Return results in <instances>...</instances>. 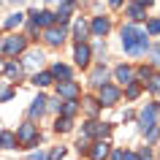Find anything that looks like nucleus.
<instances>
[{
  "label": "nucleus",
  "mask_w": 160,
  "mask_h": 160,
  "mask_svg": "<svg viewBox=\"0 0 160 160\" xmlns=\"http://www.w3.org/2000/svg\"><path fill=\"white\" fill-rule=\"evenodd\" d=\"M57 3H62V0H46V6H57Z\"/></svg>",
  "instance_id": "46"
},
{
  "label": "nucleus",
  "mask_w": 160,
  "mask_h": 160,
  "mask_svg": "<svg viewBox=\"0 0 160 160\" xmlns=\"http://www.w3.org/2000/svg\"><path fill=\"white\" fill-rule=\"evenodd\" d=\"M122 160H138V152L136 149H125L122 152Z\"/></svg>",
  "instance_id": "40"
},
{
  "label": "nucleus",
  "mask_w": 160,
  "mask_h": 160,
  "mask_svg": "<svg viewBox=\"0 0 160 160\" xmlns=\"http://www.w3.org/2000/svg\"><path fill=\"white\" fill-rule=\"evenodd\" d=\"M27 22H33L43 30V27H52L54 25V11L52 8H30L27 11Z\"/></svg>",
  "instance_id": "22"
},
{
  "label": "nucleus",
  "mask_w": 160,
  "mask_h": 160,
  "mask_svg": "<svg viewBox=\"0 0 160 160\" xmlns=\"http://www.w3.org/2000/svg\"><path fill=\"white\" fill-rule=\"evenodd\" d=\"M111 138H95L92 144H90V149H87V158L84 160H109L111 155Z\"/></svg>",
  "instance_id": "17"
},
{
  "label": "nucleus",
  "mask_w": 160,
  "mask_h": 160,
  "mask_svg": "<svg viewBox=\"0 0 160 160\" xmlns=\"http://www.w3.org/2000/svg\"><path fill=\"white\" fill-rule=\"evenodd\" d=\"M119 46H122V52H125L128 57L141 60V57H147V52H149L152 38L147 35V30H144L141 25H136V22H122V27H119Z\"/></svg>",
  "instance_id": "1"
},
{
  "label": "nucleus",
  "mask_w": 160,
  "mask_h": 160,
  "mask_svg": "<svg viewBox=\"0 0 160 160\" xmlns=\"http://www.w3.org/2000/svg\"><path fill=\"white\" fill-rule=\"evenodd\" d=\"M3 68H6V57L0 54V76H3Z\"/></svg>",
  "instance_id": "44"
},
{
  "label": "nucleus",
  "mask_w": 160,
  "mask_h": 160,
  "mask_svg": "<svg viewBox=\"0 0 160 160\" xmlns=\"http://www.w3.org/2000/svg\"><path fill=\"white\" fill-rule=\"evenodd\" d=\"M82 82L76 79H65V82H54V95L60 98H82Z\"/></svg>",
  "instance_id": "20"
},
{
  "label": "nucleus",
  "mask_w": 160,
  "mask_h": 160,
  "mask_svg": "<svg viewBox=\"0 0 160 160\" xmlns=\"http://www.w3.org/2000/svg\"><path fill=\"white\" fill-rule=\"evenodd\" d=\"M6 3H11V6H22L25 0H6Z\"/></svg>",
  "instance_id": "45"
},
{
  "label": "nucleus",
  "mask_w": 160,
  "mask_h": 160,
  "mask_svg": "<svg viewBox=\"0 0 160 160\" xmlns=\"http://www.w3.org/2000/svg\"><path fill=\"white\" fill-rule=\"evenodd\" d=\"M68 158V147L65 144H57V147H49L46 149V160H65Z\"/></svg>",
  "instance_id": "34"
},
{
  "label": "nucleus",
  "mask_w": 160,
  "mask_h": 160,
  "mask_svg": "<svg viewBox=\"0 0 160 160\" xmlns=\"http://www.w3.org/2000/svg\"><path fill=\"white\" fill-rule=\"evenodd\" d=\"M122 11H125V22H136V25H144L147 17H149V8L141 6L138 0H125Z\"/></svg>",
  "instance_id": "15"
},
{
  "label": "nucleus",
  "mask_w": 160,
  "mask_h": 160,
  "mask_svg": "<svg viewBox=\"0 0 160 160\" xmlns=\"http://www.w3.org/2000/svg\"><path fill=\"white\" fill-rule=\"evenodd\" d=\"M60 114L62 117H79L82 114V101L79 98H62V106H60Z\"/></svg>",
  "instance_id": "27"
},
{
  "label": "nucleus",
  "mask_w": 160,
  "mask_h": 160,
  "mask_svg": "<svg viewBox=\"0 0 160 160\" xmlns=\"http://www.w3.org/2000/svg\"><path fill=\"white\" fill-rule=\"evenodd\" d=\"M14 98H17V84H11V82L0 84V103H11Z\"/></svg>",
  "instance_id": "32"
},
{
  "label": "nucleus",
  "mask_w": 160,
  "mask_h": 160,
  "mask_svg": "<svg viewBox=\"0 0 160 160\" xmlns=\"http://www.w3.org/2000/svg\"><path fill=\"white\" fill-rule=\"evenodd\" d=\"M158 141H160V125H155L152 130H147V133H144V144H152V147H155Z\"/></svg>",
  "instance_id": "38"
},
{
  "label": "nucleus",
  "mask_w": 160,
  "mask_h": 160,
  "mask_svg": "<svg viewBox=\"0 0 160 160\" xmlns=\"http://www.w3.org/2000/svg\"><path fill=\"white\" fill-rule=\"evenodd\" d=\"M19 60H22V65H25L27 76L33 73V71H41V68H46V52L43 49H33V43L27 46L22 54H19Z\"/></svg>",
  "instance_id": "9"
},
{
  "label": "nucleus",
  "mask_w": 160,
  "mask_h": 160,
  "mask_svg": "<svg viewBox=\"0 0 160 160\" xmlns=\"http://www.w3.org/2000/svg\"><path fill=\"white\" fill-rule=\"evenodd\" d=\"M25 160H46V149H43V147L27 149V152H25Z\"/></svg>",
  "instance_id": "39"
},
{
  "label": "nucleus",
  "mask_w": 160,
  "mask_h": 160,
  "mask_svg": "<svg viewBox=\"0 0 160 160\" xmlns=\"http://www.w3.org/2000/svg\"><path fill=\"white\" fill-rule=\"evenodd\" d=\"M54 76V82H65V79H76V68L73 62H65V60H52L49 65H46Z\"/></svg>",
  "instance_id": "18"
},
{
  "label": "nucleus",
  "mask_w": 160,
  "mask_h": 160,
  "mask_svg": "<svg viewBox=\"0 0 160 160\" xmlns=\"http://www.w3.org/2000/svg\"><path fill=\"white\" fill-rule=\"evenodd\" d=\"M136 119V111L133 109H125V114H122V122H133Z\"/></svg>",
  "instance_id": "42"
},
{
  "label": "nucleus",
  "mask_w": 160,
  "mask_h": 160,
  "mask_svg": "<svg viewBox=\"0 0 160 160\" xmlns=\"http://www.w3.org/2000/svg\"><path fill=\"white\" fill-rule=\"evenodd\" d=\"M30 43L33 41H30L22 30H11V33H6L0 38V54H3V57H19Z\"/></svg>",
  "instance_id": "3"
},
{
  "label": "nucleus",
  "mask_w": 160,
  "mask_h": 160,
  "mask_svg": "<svg viewBox=\"0 0 160 160\" xmlns=\"http://www.w3.org/2000/svg\"><path fill=\"white\" fill-rule=\"evenodd\" d=\"M90 46H92V57L95 60H106L109 57V43H106V38H95V43L90 41Z\"/></svg>",
  "instance_id": "30"
},
{
  "label": "nucleus",
  "mask_w": 160,
  "mask_h": 160,
  "mask_svg": "<svg viewBox=\"0 0 160 160\" xmlns=\"http://www.w3.org/2000/svg\"><path fill=\"white\" fill-rule=\"evenodd\" d=\"M52 130H54L57 136L73 133V130H76V119H73V117H62V114H57V117H54V122H52Z\"/></svg>",
  "instance_id": "25"
},
{
  "label": "nucleus",
  "mask_w": 160,
  "mask_h": 160,
  "mask_svg": "<svg viewBox=\"0 0 160 160\" xmlns=\"http://www.w3.org/2000/svg\"><path fill=\"white\" fill-rule=\"evenodd\" d=\"M46 114H49V95H46V90H38V95L27 106V117L35 119V122H41Z\"/></svg>",
  "instance_id": "13"
},
{
  "label": "nucleus",
  "mask_w": 160,
  "mask_h": 160,
  "mask_svg": "<svg viewBox=\"0 0 160 160\" xmlns=\"http://www.w3.org/2000/svg\"><path fill=\"white\" fill-rule=\"evenodd\" d=\"M155 160H160V147H158V149H155Z\"/></svg>",
  "instance_id": "47"
},
{
  "label": "nucleus",
  "mask_w": 160,
  "mask_h": 160,
  "mask_svg": "<svg viewBox=\"0 0 160 160\" xmlns=\"http://www.w3.org/2000/svg\"><path fill=\"white\" fill-rule=\"evenodd\" d=\"M133 79H136V73H133V62H117V65L111 68V82H114V84L125 87V84H130Z\"/></svg>",
  "instance_id": "19"
},
{
  "label": "nucleus",
  "mask_w": 160,
  "mask_h": 160,
  "mask_svg": "<svg viewBox=\"0 0 160 160\" xmlns=\"http://www.w3.org/2000/svg\"><path fill=\"white\" fill-rule=\"evenodd\" d=\"M3 76H6V82H11V84L25 82V79H27V71H25V65H22V60H19V57H6Z\"/></svg>",
  "instance_id": "14"
},
{
  "label": "nucleus",
  "mask_w": 160,
  "mask_h": 160,
  "mask_svg": "<svg viewBox=\"0 0 160 160\" xmlns=\"http://www.w3.org/2000/svg\"><path fill=\"white\" fill-rule=\"evenodd\" d=\"M0 3H6V0H0Z\"/></svg>",
  "instance_id": "48"
},
{
  "label": "nucleus",
  "mask_w": 160,
  "mask_h": 160,
  "mask_svg": "<svg viewBox=\"0 0 160 160\" xmlns=\"http://www.w3.org/2000/svg\"><path fill=\"white\" fill-rule=\"evenodd\" d=\"M106 3H109V8H111V11H119L122 6H125V0H106Z\"/></svg>",
  "instance_id": "41"
},
{
  "label": "nucleus",
  "mask_w": 160,
  "mask_h": 160,
  "mask_svg": "<svg viewBox=\"0 0 160 160\" xmlns=\"http://www.w3.org/2000/svg\"><path fill=\"white\" fill-rule=\"evenodd\" d=\"M111 133H114V122H106V119L101 117H84V122H82V136H87V138H111Z\"/></svg>",
  "instance_id": "5"
},
{
  "label": "nucleus",
  "mask_w": 160,
  "mask_h": 160,
  "mask_svg": "<svg viewBox=\"0 0 160 160\" xmlns=\"http://www.w3.org/2000/svg\"><path fill=\"white\" fill-rule=\"evenodd\" d=\"M68 38H71L73 43L92 41V35H90V19H87V17H73V19H71V25H68Z\"/></svg>",
  "instance_id": "11"
},
{
  "label": "nucleus",
  "mask_w": 160,
  "mask_h": 160,
  "mask_svg": "<svg viewBox=\"0 0 160 160\" xmlns=\"http://www.w3.org/2000/svg\"><path fill=\"white\" fill-rule=\"evenodd\" d=\"M41 41H43V46H46V49L60 52V49L68 43V27H62V25L43 27V30H41Z\"/></svg>",
  "instance_id": "6"
},
{
  "label": "nucleus",
  "mask_w": 160,
  "mask_h": 160,
  "mask_svg": "<svg viewBox=\"0 0 160 160\" xmlns=\"http://www.w3.org/2000/svg\"><path fill=\"white\" fill-rule=\"evenodd\" d=\"M30 79V84L35 87V90H49V87H54V76H52L49 68H41V71H33V73L27 76Z\"/></svg>",
  "instance_id": "23"
},
{
  "label": "nucleus",
  "mask_w": 160,
  "mask_h": 160,
  "mask_svg": "<svg viewBox=\"0 0 160 160\" xmlns=\"http://www.w3.org/2000/svg\"><path fill=\"white\" fill-rule=\"evenodd\" d=\"M27 22V14L25 11H11V14H6V19H3V33H11V30H22V25Z\"/></svg>",
  "instance_id": "24"
},
{
  "label": "nucleus",
  "mask_w": 160,
  "mask_h": 160,
  "mask_svg": "<svg viewBox=\"0 0 160 160\" xmlns=\"http://www.w3.org/2000/svg\"><path fill=\"white\" fill-rule=\"evenodd\" d=\"M136 152H138V160H155V147L152 144H141Z\"/></svg>",
  "instance_id": "37"
},
{
  "label": "nucleus",
  "mask_w": 160,
  "mask_h": 160,
  "mask_svg": "<svg viewBox=\"0 0 160 160\" xmlns=\"http://www.w3.org/2000/svg\"><path fill=\"white\" fill-rule=\"evenodd\" d=\"M147 62H152V65L160 71V41L149 46V52H147Z\"/></svg>",
  "instance_id": "36"
},
{
  "label": "nucleus",
  "mask_w": 160,
  "mask_h": 160,
  "mask_svg": "<svg viewBox=\"0 0 160 160\" xmlns=\"http://www.w3.org/2000/svg\"><path fill=\"white\" fill-rule=\"evenodd\" d=\"M90 144H92V138H87V136L79 133V138H76V144H73L76 155H79V158H87V149H90Z\"/></svg>",
  "instance_id": "35"
},
{
  "label": "nucleus",
  "mask_w": 160,
  "mask_h": 160,
  "mask_svg": "<svg viewBox=\"0 0 160 160\" xmlns=\"http://www.w3.org/2000/svg\"><path fill=\"white\" fill-rule=\"evenodd\" d=\"M111 30H114L111 17H106V14H92L90 17V35L92 38H109Z\"/></svg>",
  "instance_id": "12"
},
{
  "label": "nucleus",
  "mask_w": 160,
  "mask_h": 160,
  "mask_svg": "<svg viewBox=\"0 0 160 160\" xmlns=\"http://www.w3.org/2000/svg\"><path fill=\"white\" fill-rule=\"evenodd\" d=\"M144 30H147V35H149V38H160V17H147Z\"/></svg>",
  "instance_id": "31"
},
{
  "label": "nucleus",
  "mask_w": 160,
  "mask_h": 160,
  "mask_svg": "<svg viewBox=\"0 0 160 160\" xmlns=\"http://www.w3.org/2000/svg\"><path fill=\"white\" fill-rule=\"evenodd\" d=\"M73 68H79V71H87V68L95 62L92 57V46H90V41H79L73 43Z\"/></svg>",
  "instance_id": "10"
},
{
  "label": "nucleus",
  "mask_w": 160,
  "mask_h": 160,
  "mask_svg": "<svg viewBox=\"0 0 160 160\" xmlns=\"http://www.w3.org/2000/svg\"><path fill=\"white\" fill-rule=\"evenodd\" d=\"M17 138H19V149H22V152L41 147V141H43L41 122H35V119L25 117V119H22V122L17 125Z\"/></svg>",
  "instance_id": "2"
},
{
  "label": "nucleus",
  "mask_w": 160,
  "mask_h": 160,
  "mask_svg": "<svg viewBox=\"0 0 160 160\" xmlns=\"http://www.w3.org/2000/svg\"><path fill=\"white\" fill-rule=\"evenodd\" d=\"M87 73V84L92 87V90H98L101 84H106V82H111V68L106 60H95L92 65L84 71Z\"/></svg>",
  "instance_id": "7"
},
{
  "label": "nucleus",
  "mask_w": 160,
  "mask_h": 160,
  "mask_svg": "<svg viewBox=\"0 0 160 160\" xmlns=\"http://www.w3.org/2000/svg\"><path fill=\"white\" fill-rule=\"evenodd\" d=\"M144 92H149L152 98H160V71H155V76L144 84Z\"/></svg>",
  "instance_id": "33"
},
{
  "label": "nucleus",
  "mask_w": 160,
  "mask_h": 160,
  "mask_svg": "<svg viewBox=\"0 0 160 160\" xmlns=\"http://www.w3.org/2000/svg\"><path fill=\"white\" fill-rule=\"evenodd\" d=\"M155 71L158 68L152 65V62H147V60H141L138 65H133V73H136V82H141V84H147L152 76H155Z\"/></svg>",
  "instance_id": "26"
},
{
  "label": "nucleus",
  "mask_w": 160,
  "mask_h": 160,
  "mask_svg": "<svg viewBox=\"0 0 160 160\" xmlns=\"http://www.w3.org/2000/svg\"><path fill=\"white\" fill-rule=\"evenodd\" d=\"M138 3H141V6H147V8H152V6H155V0H138Z\"/></svg>",
  "instance_id": "43"
},
{
  "label": "nucleus",
  "mask_w": 160,
  "mask_h": 160,
  "mask_svg": "<svg viewBox=\"0 0 160 160\" xmlns=\"http://www.w3.org/2000/svg\"><path fill=\"white\" fill-rule=\"evenodd\" d=\"M141 95H144V84H141V82H136V79L130 82V84H125V87H122V98H125V101H130V103H133V101H138Z\"/></svg>",
  "instance_id": "29"
},
{
  "label": "nucleus",
  "mask_w": 160,
  "mask_h": 160,
  "mask_svg": "<svg viewBox=\"0 0 160 160\" xmlns=\"http://www.w3.org/2000/svg\"><path fill=\"white\" fill-rule=\"evenodd\" d=\"M155 125H160V106H158V101H149L147 106H141V109L136 111V128H138V133L144 136Z\"/></svg>",
  "instance_id": "4"
},
{
  "label": "nucleus",
  "mask_w": 160,
  "mask_h": 160,
  "mask_svg": "<svg viewBox=\"0 0 160 160\" xmlns=\"http://www.w3.org/2000/svg\"><path fill=\"white\" fill-rule=\"evenodd\" d=\"M0 149H8V152H17L19 149V138H17V130H0Z\"/></svg>",
  "instance_id": "28"
},
{
  "label": "nucleus",
  "mask_w": 160,
  "mask_h": 160,
  "mask_svg": "<svg viewBox=\"0 0 160 160\" xmlns=\"http://www.w3.org/2000/svg\"><path fill=\"white\" fill-rule=\"evenodd\" d=\"M82 114L84 117H90V119H95V117H101L103 114V106H101V101H98V95H92V92H82Z\"/></svg>",
  "instance_id": "21"
},
{
  "label": "nucleus",
  "mask_w": 160,
  "mask_h": 160,
  "mask_svg": "<svg viewBox=\"0 0 160 160\" xmlns=\"http://www.w3.org/2000/svg\"><path fill=\"white\" fill-rule=\"evenodd\" d=\"M76 11H79V0H62V3H57V8H54V25L68 27Z\"/></svg>",
  "instance_id": "16"
},
{
  "label": "nucleus",
  "mask_w": 160,
  "mask_h": 160,
  "mask_svg": "<svg viewBox=\"0 0 160 160\" xmlns=\"http://www.w3.org/2000/svg\"><path fill=\"white\" fill-rule=\"evenodd\" d=\"M95 95H98V101H101L103 109H114V106H119V103H122V87L114 84V82L101 84L98 90H95Z\"/></svg>",
  "instance_id": "8"
}]
</instances>
